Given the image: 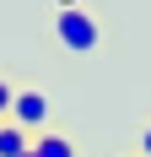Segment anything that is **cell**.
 <instances>
[{"label": "cell", "instance_id": "277c9868", "mask_svg": "<svg viewBox=\"0 0 151 157\" xmlns=\"http://www.w3.org/2000/svg\"><path fill=\"white\" fill-rule=\"evenodd\" d=\"M32 157H76V141L60 130H43V136H32Z\"/></svg>", "mask_w": 151, "mask_h": 157}, {"label": "cell", "instance_id": "ba28073f", "mask_svg": "<svg viewBox=\"0 0 151 157\" xmlns=\"http://www.w3.org/2000/svg\"><path fill=\"white\" fill-rule=\"evenodd\" d=\"M27 157H32V152H27Z\"/></svg>", "mask_w": 151, "mask_h": 157}, {"label": "cell", "instance_id": "6da1fadb", "mask_svg": "<svg viewBox=\"0 0 151 157\" xmlns=\"http://www.w3.org/2000/svg\"><path fill=\"white\" fill-rule=\"evenodd\" d=\"M54 38L70 54H92V49L103 44V27H97V16L87 6H70V11H54Z\"/></svg>", "mask_w": 151, "mask_h": 157}, {"label": "cell", "instance_id": "5b68a950", "mask_svg": "<svg viewBox=\"0 0 151 157\" xmlns=\"http://www.w3.org/2000/svg\"><path fill=\"white\" fill-rule=\"evenodd\" d=\"M11 98H16V87H11V81H0V119H11Z\"/></svg>", "mask_w": 151, "mask_h": 157}, {"label": "cell", "instance_id": "8992f818", "mask_svg": "<svg viewBox=\"0 0 151 157\" xmlns=\"http://www.w3.org/2000/svg\"><path fill=\"white\" fill-rule=\"evenodd\" d=\"M140 157H151V130H146V136H140Z\"/></svg>", "mask_w": 151, "mask_h": 157}, {"label": "cell", "instance_id": "52a82bcc", "mask_svg": "<svg viewBox=\"0 0 151 157\" xmlns=\"http://www.w3.org/2000/svg\"><path fill=\"white\" fill-rule=\"evenodd\" d=\"M70 6H81V0H54V11H70Z\"/></svg>", "mask_w": 151, "mask_h": 157}, {"label": "cell", "instance_id": "7a4b0ae2", "mask_svg": "<svg viewBox=\"0 0 151 157\" xmlns=\"http://www.w3.org/2000/svg\"><path fill=\"white\" fill-rule=\"evenodd\" d=\"M11 125H22L27 136H43V125H49V98L38 92V87H27V92L11 98Z\"/></svg>", "mask_w": 151, "mask_h": 157}, {"label": "cell", "instance_id": "3957f363", "mask_svg": "<svg viewBox=\"0 0 151 157\" xmlns=\"http://www.w3.org/2000/svg\"><path fill=\"white\" fill-rule=\"evenodd\" d=\"M27 152H32V136L11 119H0V157H27Z\"/></svg>", "mask_w": 151, "mask_h": 157}]
</instances>
